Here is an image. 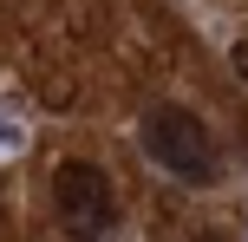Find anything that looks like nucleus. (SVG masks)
Returning a JSON list of instances; mask_svg holds the SVG:
<instances>
[{
    "mask_svg": "<svg viewBox=\"0 0 248 242\" xmlns=\"http://www.w3.org/2000/svg\"><path fill=\"white\" fill-rule=\"evenodd\" d=\"M26 151V125L20 118H0V157H20Z\"/></svg>",
    "mask_w": 248,
    "mask_h": 242,
    "instance_id": "nucleus-3",
    "label": "nucleus"
},
{
    "mask_svg": "<svg viewBox=\"0 0 248 242\" xmlns=\"http://www.w3.org/2000/svg\"><path fill=\"white\" fill-rule=\"evenodd\" d=\"M52 203H59L65 229H111V177H105L98 164H59V177H52Z\"/></svg>",
    "mask_w": 248,
    "mask_h": 242,
    "instance_id": "nucleus-2",
    "label": "nucleus"
},
{
    "mask_svg": "<svg viewBox=\"0 0 248 242\" xmlns=\"http://www.w3.org/2000/svg\"><path fill=\"white\" fill-rule=\"evenodd\" d=\"M137 144H144V157L163 170V177L176 183H216L222 177V157H216V138L202 131V118H189L183 105H150L144 125H137Z\"/></svg>",
    "mask_w": 248,
    "mask_h": 242,
    "instance_id": "nucleus-1",
    "label": "nucleus"
}]
</instances>
